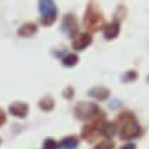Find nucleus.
Segmentation results:
<instances>
[{"instance_id":"1","label":"nucleus","mask_w":149,"mask_h":149,"mask_svg":"<svg viewBox=\"0 0 149 149\" xmlns=\"http://www.w3.org/2000/svg\"><path fill=\"white\" fill-rule=\"evenodd\" d=\"M84 25L89 32H97L100 27L104 26V17L95 1H91L88 4L85 17H84Z\"/></svg>"},{"instance_id":"2","label":"nucleus","mask_w":149,"mask_h":149,"mask_svg":"<svg viewBox=\"0 0 149 149\" xmlns=\"http://www.w3.org/2000/svg\"><path fill=\"white\" fill-rule=\"evenodd\" d=\"M118 122H120V138L123 140H131V138H137L141 134V127L137 123L133 115L130 113H123L119 116Z\"/></svg>"},{"instance_id":"3","label":"nucleus","mask_w":149,"mask_h":149,"mask_svg":"<svg viewBox=\"0 0 149 149\" xmlns=\"http://www.w3.org/2000/svg\"><path fill=\"white\" fill-rule=\"evenodd\" d=\"M38 10H40L41 15H42L41 23L44 26H51L56 21L58 8L55 6L54 0H40L38 1Z\"/></svg>"},{"instance_id":"4","label":"nucleus","mask_w":149,"mask_h":149,"mask_svg":"<svg viewBox=\"0 0 149 149\" xmlns=\"http://www.w3.org/2000/svg\"><path fill=\"white\" fill-rule=\"evenodd\" d=\"M74 113L78 119L81 120H88V119H93L100 113L99 107L93 103H79L74 109Z\"/></svg>"},{"instance_id":"5","label":"nucleus","mask_w":149,"mask_h":149,"mask_svg":"<svg viewBox=\"0 0 149 149\" xmlns=\"http://www.w3.org/2000/svg\"><path fill=\"white\" fill-rule=\"evenodd\" d=\"M101 125H103V123H100L99 119L95 120L93 123H91V125H86V126L84 127V130H82L84 140L89 141V142L95 141L96 138H97V136L101 133Z\"/></svg>"},{"instance_id":"6","label":"nucleus","mask_w":149,"mask_h":149,"mask_svg":"<svg viewBox=\"0 0 149 149\" xmlns=\"http://www.w3.org/2000/svg\"><path fill=\"white\" fill-rule=\"evenodd\" d=\"M62 27H63V32L67 33L68 36L74 37L75 33L78 32V25H77V21L72 15H66L63 19V23H62Z\"/></svg>"},{"instance_id":"7","label":"nucleus","mask_w":149,"mask_h":149,"mask_svg":"<svg viewBox=\"0 0 149 149\" xmlns=\"http://www.w3.org/2000/svg\"><path fill=\"white\" fill-rule=\"evenodd\" d=\"M92 44V36L89 33H82L72 41V48L75 51H82Z\"/></svg>"},{"instance_id":"8","label":"nucleus","mask_w":149,"mask_h":149,"mask_svg":"<svg viewBox=\"0 0 149 149\" xmlns=\"http://www.w3.org/2000/svg\"><path fill=\"white\" fill-rule=\"evenodd\" d=\"M10 113L17 118H25L29 112V107L26 103H13L8 108Z\"/></svg>"},{"instance_id":"9","label":"nucleus","mask_w":149,"mask_h":149,"mask_svg":"<svg viewBox=\"0 0 149 149\" xmlns=\"http://www.w3.org/2000/svg\"><path fill=\"white\" fill-rule=\"evenodd\" d=\"M88 93H89V96H92L93 99L100 100V101L105 100L109 96V91L107 88H104V86H95V88H92Z\"/></svg>"},{"instance_id":"10","label":"nucleus","mask_w":149,"mask_h":149,"mask_svg":"<svg viewBox=\"0 0 149 149\" xmlns=\"http://www.w3.org/2000/svg\"><path fill=\"white\" fill-rule=\"evenodd\" d=\"M118 34H119V23L118 22H112L104 27V37L107 40H112Z\"/></svg>"},{"instance_id":"11","label":"nucleus","mask_w":149,"mask_h":149,"mask_svg":"<svg viewBox=\"0 0 149 149\" xmlns=\"http://www.w3.org/2000/svg\"><path fill=\"white\" fill-rule=\"evenodd\" d=\"M36 32H37V26L34 23H25V25L19 27L18 34L21 37H32Z\"/></svg>"},{"instance_id":"12","label":"nucleus","mask_w":149,"mask_h":149,"mask_svg":"<svg viewBox=\"0 0 149 149\" xmlns=\"http://www.w3.org/2000/svg\"><path fill=\"white\" fill-rule=\"evenodd\" d=\"M116 133V125L113 122H104L101 125V134L105 138H111Z\"/></svg>"},{"instance_id":"13","label":"nucleus","mask_w":149,"mask_h":149,"mask_svg":"<svg viewBox=\"0 0 149 149\" xmlns=\"http://www.w3.org/2000/svg\"><path fill=\"white\" fill-rule=\"evenodd\" d=\"M77 145H78V140L75 137H67V138L60 141V144L58 145L56 149H75Z\"/></svg>"},{"instance_id":"14","label":"nucleus","mask_w":149,"mask_h":149,"mask_svg":"<svg viewBox=\"0 0 149 149\" xmlns=\"http://www.w3.org/2000/svg\"><path fill=\"white\" fill-rule=\"evenodd\" d=\"M38 107H40L42 111L48 112V111H52V109H54L55 101H54V99H52L51 96H45V97H42V99L38 101Z\"/></svg>"},{"instance_id":"15","label":"nucleus","mask_w":149,"mask_h":149,"mask_svg":"<svg viewBox=\"0 0 149 149\" xmlns=\"http://www.w3.org/2000/svg\"><path fill=\"white\" fill-rule=\"evenodd\" d=\"M78 56L77 55H74V54H70L67 55V56H64L63 58V66H66V67H72V66H75V64L78 63Z\"/></svg>"},{"instance_id":"16","label":"nucleus","mask_w":149,"mask_h":149,"mask_svg":"<svg viewBox=\"0 0 149 149\" xmlns=\"http://www.w3.org/2000/svg\"><path fill=\"white\" fill-rule=\"evenodd\" d=\"M113 146H115V144H113V141L111 140H105L103 141V142H100L96 148L93 149H113Z\"/></svg>"},{"instance_id":"17","label":"nucleus","mask_w":149,"mask_h":149,"mask_svg":"<svg viewBox=\"0 0 149 149\" xmlns=\"http://www.w3.org/2000/svg\"><path fill=\"white\" fill-rule=\"evenodd\" d=\"M56 148H58V144L52 138H48V140L44 141V148L42 149H56Z\"/></svg>"},{"instance_id":"18","label":"nucleus","mask_w":149,"mask_h":149,"mask_svg":"<svg viewBox=\"0 0 149 149\" xmlns=\"http://www.w3.org/2000/svg\"><path fill=\"white\" fill-rule=\"evenodd\" d=\"M136 78H137V72L136 71H129L126 75H123V81L130 82V81H134Z\"/></svg>"},{"instance_id":"19","label":"nucleus","mask_w":149,"mask_h":149,"mask_svg":"<svg viewBox=\"0 0 149 149\" xmlns=\"http://www.w3.org/2000/svg\"><path fill=\"white\" fill-rule=\"evenodd\" d=\"M64 97H67V99H71L72 97V88L71 86H68L67 89H66V91H64Z\"/></svg>"},{"instance_id":"20","label":"nucleus","mask_w":149,"mask_h":149,"mask_svg":"<svg viewBox=\"0 0 149 149\" xmlns=\"http://www.w3.org/2000/svg\"><path fill=\"white\" fill-rule=\"evenodd\" d=\"M6 123V113H4V111L0 108V126L1 125H4Z\"/></svg>"},{"instance_id":"21","label":"nucleus","mask_w":149,"mask_h":149,"mask_svg":"<svg viewBox=\"0 0 149 149\" xmlns=\"http://www.w3.org/2000/svg\"><path fill=\"white\" fill-rule=\"evenodd\" d=\"M120 149H136V145L134 144H126V145H123Z\"/></svg>"}]
</instances>
